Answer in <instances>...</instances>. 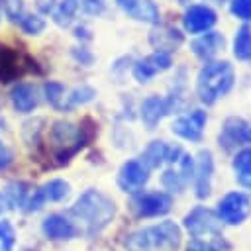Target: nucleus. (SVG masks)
I'll return each mask as SVG.
<instances>
[{"instance_id": "nucleus-1", "label": "nucleus", "mask_w": 251, "mask_h": 251, "mask_svg": "<svg viewBox=\"0 0 251 251\" xmlns=\"http://www.w3.org/2000/svg\"><path fill=\"white\" fill-rule=\"evenodd\" d=\"M182 229L173 220L139 227L126 235L124 247L127 251H178Z\"/></svg>"}, {"instance_id": "nucleus-2", "label": "nucleus", "mask_w": 251, "mask_h": 251, "mask_svg": "<svg viewBox=\"0 0 251 251\" xmlns=\"http://www.w3.org/2000/svg\"><path fill=\"white\" fill-rule=\"evenodd\" d=\"M71 214L84 224L88 235H96L116 216V204L104 192L88 188L76 198V202L71 208Z\"/></svg>"}, {"instance_id": "nucleus-3", "label": "nucleus", "mask_w": 251, "mask_h": 251, "mask_svg": "<svg viewBox=\"0 0 251 251\" xmlns=\"http://www.w3.org/2000/svg\"><path fill=\"white\" fill-rule=\"evenodd\" d=\"M235 82V71L229 61H206L196 76V94L202 104L212 106L224 98Z\"/></svg>"}, {"instance_id": "nucleus-4", "label": "nucleus", "mask_w": 251, "mask_h": 251, "mask_svg": "<svg viewBox=\"0 0 251 251\" xmlns=\"http://www.w3.org/2000/svg\"><path fill=\"white\" fill-rule=\"evenodd\" d=\"M184 229L194 239H224L222 237V220L218 218L216 210L206 206H194L182 220Z\"/></svg>"}, {"instance_id": "nucleus-5", "label": "nucleus", "mask_w": 251, "mask_h": 251, "mask_svg": "<svg viewBox=\"0 0 251 251\" xmlns=\"http://www.w3.org/2000/svg\"><path fill=\"white\" fill-rule=\"evenodd\" d=\"M182 104V94L178 90H175L173 94L169 96H157V94H151L147 96L143 102H141V122L147 129H155L159 126V122L173 114L175 110H178Z\"/></svg>"}, {"instance_id": "nucleus-6", "label": "nucleus", "mask_w": 251, "mask_h": 251, "mask_svg": "<svg viewBox=\"0 0 251 251\" xmlns=\"http://www.w3.org/2000/svg\"><path fill=\"white\" fill-rule=\"evenodd\" d=\"M131 212L137 218H159L171 212L173 208V194L165 190H151V192H135L129 202Z\"/></svg>"}, {"instance_id": "nucleus-7", "label": "nucleus", "mask_w": 251, "mask_h": 251, "mask_svg": "<svg viewBox=\"0 0 251 251\" xmlns=\"http://www.w3.org/2000/svg\"><path fill=\"white\" fill-rule=\"evenodd\" d=\"M192 175H194V157H190L188 153L182 151V155L175 163H171L169 169L163 171L161 184L169 194H173V192L180 194L190 186Z\"/></svg>"}, {"instance_id": "nucleus-8", "label": "nucleus", "mask_w": 251, "mask_h": 251, "mask_svg": "<svg viewBox=\"0 0 251 251\" xmlns=\"http://www.w3.org/2000/svg\"><path fill=\"white\" fill-rule=\"evenodd\" d=\"M216 214H218V218L222 220V224L239 226V224H243V222L249 218V214H251V198H249L245 192H239V190L227 192L226 196H222V198L218 200Z\"/></svg>"}, {"instance_id": "nucleus-9", "label": "nucleus", "mask_w": 251, "mask_h": 251, "mask_svg": "<svg viewBox=\"0 0 251 251\" xmlns=\"http://www.w3.org/2000/svg\"><path fill=\"white\" fill-rule=\"evenodd\" d=\"M218 145L226 153H231L243 145H251V122L239 116L226 118L218 133Z\"/></svg>"}, {"instance_id": "nucleus-10", "label": "nucleus", "mask_w": 251, "mask_h": 251, "mask_svg": "<svg viewBox=\"0 0 251 251\" xmlns=\"http://www.w3.org/2000/svg\"><path fill=\"white\" fill-rule=\"evenodd\" d=\"M206 122H208V114L202 110V108H196L188 114H182L178 116L173 124H171V131L184 139V141H190V143H198L204 135V127H206Z\"/></svg>"}, {"instance_id": "nucleus-11", "label": "nucleus", "mask_w": 251, "mask_h": 251, "mask_svg": "<svg viewBox=\"0 0 251 251\" xmlns=\"http://www.w3.org/2000/svg\"><path fill=\"white\" fill-rule=\"evenodd\" d=\"M212 178H214V155L210 149H200L196 159H194V175H192L196 198L204 200L210 196Z\"/></svg>"}, {"instance_id": "nucleus-12", "label": "nucleus", "mask_w": 251, "mask_h": 251, "mask_svg": "<svg viewBox=\"0 0 251 251\" xmlns=\"http://www.w3.org/2000/svg\"><path fill=\"white\" fill-rule=\"evenodd\" d=\"M149 180V169L141 163V159H127L118 171V186L124 192L135 194L143 190Z\"/></svg>"}, {"instance_id": "nucleus-13", "label": "nucleus", "mask_w": 251, "mask_h": 251, "mask_svg": "<svg viewBox=\"0 0 251 251\" xmlns=\"http://www.w3.org/2000/svg\"><path fill=\"white\" fill-rule=\"evenodd\" d=\"M173 65V57L171 53H165V51H153L151 55L143 57L141 61H137L133 65V78L141 84L149 82L153 76L169 71Z\"/></svg>"}, {"instance_id": "nucleus-14", "label": "nucleus", "mask_w": 251, "mask_h": 251, "mask_svg": "<svg viewBox=\"0 0 251 251\" xmlns=\"http://www.w3.org/2000/svg\"><path fill=\"white\" fill-rule=\"evenodd\" d=\"M182 155V149L176 145H169L163 139H155L151 141L143 151H141V163L151 171V169H159L165 163H175L178 157Z\"/></svg>"}, {"instance_id": "nucleus-15", "label": "nucleus", "mask_w": 251, "mask_h": 251, "mask_svg": "<svg viewBox=\"0 0 251 251\" xmlns=\"http://www.w3.org/2000/svg\"><path fill=\"white\" fill-rule=\"evenodd\" d=\"M216 22H218L216 12L206 4H192L186 8L182 16V24L188 33H204L212 29Z\"/></svg>"}, {"instance_id": "nucleus-16", "label": "nucleus", "mask_w": 251, "mask_h": 251, "mask_svg": "<svg viewBox=\"0 0 251 251\" xmlns=\"http://www.w3.org/2000/svg\"><path fill=\"white\" fill-rule=\"evenodd\" d=\"M41 231L47 239L53 241H67L78 235V227L75 222H71L65 214H49L41 222Z\"/></svg>"}, {"instance_id": "nucleus-17", "label": "nucleus", "mask_w": 251, "mask_h": 251, "mask_svg": "<svg viewBox=\"0 0 251 251\" xmlns=\"http://www.w3.org/2000/svg\"><path fill=\"white\" fill-rule=\"evenodd\" d=\"M224 45H226V39H224V35L220 33V31H206V33H202V35H198L192 43H190V49H192V53L198 57V59H202V61H212L222 49H224Z\"/></svg>"}, {"instance_id": "nucleus-18", "label": "nucleus", "mask_w": 251, "mask_h": 251, "mask_svg": "<svg viewBox=\"0 0 251 251\" xmlns=\"http://www.w3.org/2000/svg\"><path fill=\"white\" fill-rule=\"evenodd\" d=\"M122 10H126L133 20L145 24H159V8L153 0H116Z\"/></svg>"}, {"instance_id": "nucleus-19", "label": "nucleus", "mask_w": 251, "mask_h": 251, "mask_svg": "<svg viewBox=\"0 0 251 251\" xmlns=\"http://www.w3.org/2000/svg\"><path fill=\"white\" fill-rule=\"evenodd\" d=\"M184 37L176 27H155L149 33V43L153 45L155 51H165V53H173L182 45Z\"/></svg>"}, {"instance_id": "nucleus-20", "label": "nucleus", "mask_w": 251, "mask_h": 251, "mask_svg": "<svg viewBox=\"0 0 251 251\" xmlns=\"http://www.w3.org/2000/svg\"><path fill=\"white\" fill-rule=\"evenodd\" d=\"M10 100H12V106L16 112H22V114H27L31 112L37 102H39V96H37V88L33 84H27V82H22L18 86L12 88L10 92Z\"/></svg>"}, {"instance_id": "nucleus-21", "label": "nucleus", "mask_w": 251, "mask_h": 251, "mask_svg": "<svg viewBox=\"0 0 251 251\" xmlns=\"http://www.w3.org/2000/svg\"><path fill=\"white\" fill-rule=\"evenodd\" d=\"M231 169H233V176H235L237 184L251 190V147L239 149L233 155Z\"/></svg>"}, {"instance_id": "nucleus-22", "label": "nucleus", "mask_w": 251, "mask_h": 251, "mask_svg": "<svg viewBox=\"0 0 251 251\" xmlns=\"http://www.w3.org/2000/svg\"><path fill=\"white\" fill-rule=\"evenodd\" d=\"M37 192L43 198V202H61V200H65L69 196L71 186L63 178H53V180L45 182L43 186H39Z\"/></svg>"}, {"instance_id": "nucleus-23", "label": "nucleus", "mask_w": 251, "mask_h": 251, "mask_svg": "<svg viewBox=\"0 0 251 251\" xmlns=\"http://www.w3.org/2000/svg\"><path fill=\"white\" fill-rule=\"evenodd\" d=\"M233 57L237 61H251V27L245 24L235 31L233 37Z\"/></svg>"}, {"instance_id": "nucleus-24", "label": "nucleus", "mask_w": 251, "mask_h": 251, "mask_svg": "<svg viewBox=\"0 0 251 251\" xmlns=\"http://www.w3.org/2000/svg\"><path fill=\"white\" fill-rule=\"evenodd\" d=\"M29 192L31 190L25 182H10L4 188V196H6V202H8L10 208H24Z\"/></svg>"}, {"instance_id": "nucleus-25", "label": "nucleus", "mask_w": 251, "mask_h": 251, "mask_svg": "<svg viewBox=\"0 0 251 251\" xmlns=\"http://www.w3.org/2000/svg\"><path fill=\"white\" fill-rule=\"evenodd\" d=\"M78 4H80V0H61L59 6H55V10H53L55 24L59 27H67L78 10Z\"/></svg>"}, {"instance_id": "nucleus-26", "label": "nucleus", "mask_w": 251, "mask_h": 251, "mask_svg": "<svg viewBox=\"0 0 251 251\" xmlns=\"http://www.w3.org/2000/svg\"><path fill=\"white\" fill-rule=\"evenodd\" d=\"M94 96H96V90H94L92 86L82 84V86H76L69 96H65L59 108H67V110H71V108H75V106H80V104L90 102Z\"/></svg>"}, {"instance_id": "nucleus-27", "label": "nucleus", "mask_w": 251, "mask_h": 251, "mask_svg": "<svg viewBox=\"0 0 251 251\" xmlns=\"http://www.w3.org/2000/svg\"><path fill=\"white\" fill-rule=\"evenodd\" d=\"M43 96L51 106L59 108L63 98H65V86L61 82H57V80H49V82L43 84Z\"/></svg>"}, {"instance_id": "nucleus-28", "label": "nucleus", "mask_w": 251, "mask_h": 251, "mask_svg": "<svg viewBox=\"0 0 251 251\" xmlns=\"http://www.w3.org/2000/svg\"><path fill=\"white\" fill-rule=\"evenodd\" d=\"M20 27L27 35H39L45 29V20L41 16H37V14H27V16H22Z\"/></svg>"}, {"instance_id": "nucleus-29", "label": "nucleus", "mask_w": 251, "mask_h": 251, "mask_svg": "<svg viewBox=\"0 0 251 251\" xmlns=\"http://www.w3.org/2000/svg\"><path fill=\"white\" fill-rule=\"evenodd\" d=\"M16 243V231L10 222L2 220L0 222V251H14Z\"/></svg>"}, {"instance_id": "nucleus-30", "label": "nucleus", "mask_w": 251, "mask_h": 251, "mask_svg": "<svg viewBox=\"0 0 251 251\" xmlns=\"http://www.w3.org/2000/svg\"><path fill=\"white\" fill-rule=\"evenodd\" d=\"M229 12L241 22H251V0H231Z\"/></svg>"}, {"instance_id": "nucleus-31", "label": "nucleus", "mask_w": 251, "mask_h": 251, "mask_svg": "<svg viewBox=\"0 0 251 251\" xmlns=\"http://www.w3.org/2000/svg\"><path fill=\"white\" fill-rule=\"evenodd\" d=\"M0 6L12 22L22 20V16H24V2L22 0H0Z\"/></svg>"}, {"instance_id": "nucleus-32", "label": "nucleus", "mask_w": 251, "mask_h": 251, "mask_svg": "<svg viewBox=\"0 0 251 251\" xmlns=\"http://www.w3.org/2000/svg\"><path fill=\"white\" fill-rule=\"evenodd\" d=\"M78 8H82V12L88 14V16H100L106 10L102 0H80Z\"/></svg>"}, {"instance_id": "nucleus-33", "label": "nucleus", "mask_w": 251, "mask_h": 251, "mask_svg": "<svg viewBox=\"0 0 251 251\" xmlns=\"http://www.w3.org/2000/svg\"><path fill=\"white\" fill-rule=\"evenodd\" d=\"M186 251H222V249L218 245H214L212 241H208V239H194L192 237Z\"/></svg>"}, {"instance_id": "nucleus-34", "label": "nucleus", "mask_w": 251, "mask_h": 251, "mask_svg": "<svg viewBox=\"0 0 251 251\" xmlns=\"http://www.w3.org/2000/svg\"><path fill=\"white\" fill-rule=\"evenodd\" d=\"M73 57L76 59V61H80V65H90L92 63V53L88 51V49H84V47H76V49H73Z\"/></svg>"}, {"instance_id": "nucleus-35", "label": "nucleus", "mask_w": 251, "mask_h": 251, "mask_svg": "<svg viewBox=\"0 0 251 251\" xmlns=\"http://www.w3.org/2000/svg\"><path fill=\"white\" fill-rule=\"evenodd\" d=\"M12 159H14L12 151H10V149L0 141V171L8 169V167H10V163H12Z\"/></svg>"}, {"instance_id": "nucleus-36", "label": "nucleus", "mask_w": 251, "mask_h": 251, "mask_svg": "<svg viewBox=\"0 0 251 251\" xmlns=\"http://www.w3.org/2000/svg\"><path fill=\"white\" fill-rule=\"evenodd\" d=\"M57 0H35V6H37V10L41 12V14H51L53 10H55V4Z\"/></svg>"}, {"instance_id": "nucleus-37", "label": "nucleus", "mask_w": 251, "mask_h": 251, "mask_svg": "<svg viewBox=\"0 0 251 251\" xmlns=\"http://www.w3.org/2000/svg\"><path fill=\"white\" fill-rule=\"evenodd\" d=\"M75 35L80 39V37H84V39H90V29L88 27H84V25H80V27H76L75 29Z\"/></svg>"}, {"instance_id": "nucleus-38", "label": "nucleus", "mask_w": 251, "mask_h": 251, "mask_svg": "<svg viewBox=\"0 0 251 251\" xmlns=\"http://www.w3.org/2000/svg\"><path fill=\"white\" fill-rule=\"evenodd\" d=\"M8 208H10V206H8V202H6V196H4V192H0V214H4Z\"/></svg>"}, {"instance_id": "nucleus-39", "label": "nucleus", "mask_w": 251, "mask_h": 251, "mask_svg": "<svg viewBox=\"0 0 251 251\" xmlns=\"http://www.w3.org/2000/svg\"><path fill=\"white\" fill-rule=\"evenodd\" d=\"M206 2H212V4H222V2H226V0H206Z\"/></svg>"}]
</instances>
